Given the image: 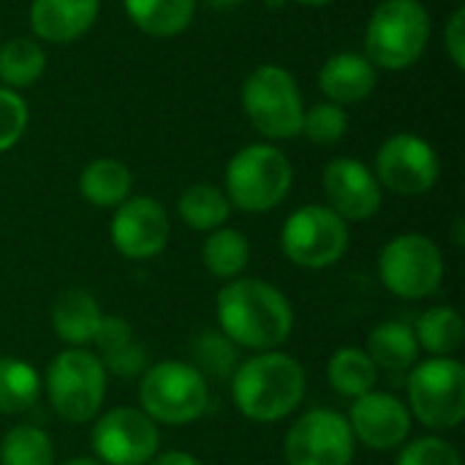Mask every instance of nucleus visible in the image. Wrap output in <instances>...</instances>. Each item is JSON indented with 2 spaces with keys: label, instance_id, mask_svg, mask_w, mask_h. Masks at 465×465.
I'll return each mask as SVG.
<instances>
[{
  "label": "nucleus",
  "instance_id": "obj_3",
  "mask_svg": "<svg viewBox=\"0 0 465 465\" xmlns=\"http://www.w3.org/2000/svg\"><path fill=\"white\" fill-rule=\"evenodd\" d=\"M430 14L420 0H384L365 30V57L376 68H411L428 49Z\"/></svg>",
  "mask_w": 465,
  "mask_h": 465
},
{
  "label": "nucleus",
  "instance_id": "obj_33",
  "mask_svg": "<svg viewBox=\"0 0 465 465\" xmlns=\"http://www.w3.org/2000/svg\"><path fill=\"white\" fill-rule=\"evenodd\" d=\"M395 465H463L460 452L441 436H422L403 444Z\"/></svg>",
  "mask_w": 465,
  "mask_h": 465
},
{
  "label": "nucleus",
  "instance_id": "obj_1",
  "mask_svg": "<svg viewBox=\"0 0 465 465\" xmlns=\"http://www.w3.org/2000/svg\"><path fill=\"white\" fill-rule=\"evenodd\" d=\"M218 330L237 346L251 351H275L294 330L289 297L259 278H234L215 297Z\"/></svg>",
  "mask_w": 465,
  "mask_h": 465
},
{
  "label": "nucleus",
  "instance_id": "obj_32",
  "mask_svg": "<svg viewBox=\"0 0 465 465\" xmlns=\"http://www.w3.org/2000/svg\"><path fill=\"white\" fill-rule=\"evenodd\" d=\"M349 131V114L332 101H322L302 114V131L316 144H335Z\"/></svg>",
  "mask_w": 465,
  "mask_h": 465
},
{
  "label": "nucleus",
  "instance_id": "obj_14",
  "mask_svg": "<svg viewBox=\"0 0 465 465\" xmlns=\"http://www.w3.org/2000/svg\"><path fill=\"white\" fill-rule=\"evenodd\" d=\"M169 215L153 196H128L114 207L109 237L120 256L144 262L158 256L169 242Z\"/></svg>",
  "mask_w": 465,
  "mask_h": 465
},
{
  "label": "nucleus",
  "instance_id": "obj_24",
  "mask_svg": "<svg viewBox=\"0 0 465 465\" xmlns=\"http://www.w3.org/2000/svg\"><path fill=\"white\" fill-rule=\"evenodd\" d=\"M202 262L213 278H221L229 283L234 278H242V272L251 262V242L242 232L221 226L207 234V240L202 245Z\"/></svg>",
  "mask_w": 465,
  "mask_h": 465
},
{
  "label": "nucleus",
  "instance_id": "obj_17",
  "mask_svg": "<svg viewBox=\"0 0 465 465\" xmlns=\"http://www.w3.org/2000/svg\"><path fill=\"white\" fill-rule=\"evenodd\" d=\"M98 8L101 0H33L30 25L44 41L71 44L93 27Z\"/></svg>",
  "mask_w": 465,
  "mask_h": 465
},
{
  "label": "nucleus",
  "instance_id": "obj_2",
  "mask_svg": "<svg viewBox=\"0 0 465 465\" xmlns=\"http://www.w3.org/2000/svg\"><path fill=\"white\" fill-rule=\"evenodd\" d=\"M232 381V401L237 411L259 425L281 422L297 411L305 398V371L283 351H259L237 365Z\"/></svg>",
  "mask_w": 465,
  "mask_h": 465
},
{
  "label": "nucleus",
  "instance_id": "obj_21",
  "mask_svg": "<svg viewBox=\"0 0 465 465\" xmlns=\"http://www.w3.org/2000/svg\"><path fill=\"white\" fill-rule=\"evenodd\" d=\"M365 354L373 360L379 371L406 373L420 362V343L414 327L406 322H381L368 335Z\"/></svg>",
  "mask_w": 465,
  "mask_h": 465
},
{
  "label": "nucleus",
  "instance_id": "obj_9",
  "mask_svg": "<svg viewBox=\"0 0 465 465\" xmlns=\"http://www.w3.org/2000/svg\"><path fill=\"white\" fill-rule=\"evenodd\" d=\"M349 248V226L327 204H305L294 210L281 229L283 256L302 270H327L343 259Z\"/></svg>",
  "mask_w": 465,
  "mask_h": 465
},
{
  "label": "nucleus",
  "instance_id": "obj_22",
  "mask_svg": "<svg viewBox=\"0 0 465 465\" xmlns=\"http://www.w3.org/2000/svg\"><path fill=\"white\" fill-rule=\"evenodd\" d=\"M123 5L128 19L155 38L180 35L196 14V0H123Z\"/></svg>",
  "mask_w": 465,
  "mask_h": 465
},
{
  "label": "nucleus",
  "instance_id": "obj_8",
  "mask_svg": "<svg viewBox=\"0 0 465 465\" xmlns=\"http://www.w3.org/2000/svg\"><path fill=\"white\" fill-rule=\"evenodd\" d=\"M242 112L267 139H292L302 131V95L297 79L275 65H259L242 84Z\"/></svg>",
  "mask_w": 465,
  "mask_h": 465
},
{
  "label": "nucleus",
  "instance_id": "obj_20",
  "mask_svg": "<svg viewBox=\"0 0 465 465\" xmlns=\"http://www.w3.org/2000/svg\"><path fill=\"white\" fill-rule=\"evenodd\" d=\"M101 319V305L87 289H65L52 305V327L57 338L71 349H84L93 343Z\"/></svg>",
  "mask_w": 465,
  "mask_h": 465
},
{
  "label": "nucleus",
  "instance_id": "obj_23",
  "mask_svg": "<svg viewBox=\"0 0 465 465\" xmlns=\"http://www.w3.org/2000/svg\"><path fill=\"white\" fill-rule=\"evenodd\" d=\"M134 177L131 169L117 158H98L90 161L79 174L82 196L95 207H117L131 196Z\"/></svg>",
  "mask_w": 465,
  "mask_h": 465
},
{
  "label": "nucleus",
  "instance_id": "obj_11",
  "mask_svg": "<svg viewBox=\"0 0 465 465\" xmlns=\"http://www.w3.org/2000/svg\"><path fill=\"white\" fill-rule=\"evenodd\" d=\"M354 450L349 420L332 409L305 411L283 436L286 465H351Z\"/></svg>",
  "mask_w": 465,
  "mask_h": 465
},
{
  "label": "nucleus",
  "instance_id": "obj_28",
  "mask_svg": "<svg viewBox=\"0 0 465 465\" xmlns=\"http://www.w3.org/2000/svg\"><path fill=\"white\" fill-rule=\"evenodd\" d=\"M38 371L19 357H0V414L16 417L30 411L41 395Z\"/></svg>",
  "mask_w": 465,
  "mask_h": 465
},
{
  "label": "nucleus",
  "instance_id": "obj_16",
  "mask_svg": "<svg viewBox=\"0 0 465 465\" xmlns=\"http://www.w3.org/2000/svg\"><path fill=\"white\" fill-rule=\"evenodd\" d=\"M327 207L343 221H371L381 210V185L376 174L354 158H335L322 174Z\"/></svg>",
  "mask_w": 465,
  "mask_h": 465
},
{
  "label": "nucleus",
  "instance_id": "obj_37",
  "mask_svg": "<svg viewBox=\"0 0 465 465\" xmlns=\"http://www.w3.org/2000/svg\"><path fill=\"white\" fill-rule=\"evenodd\" d=\"M213 8H234V5H240V0H207Z\"/></svg>",
  "mask_w": 465,
  "mask_h": 465
},
{
  "label": "nucleus",
  "instance_id": "obj_4",
  "mask_svg": "<svg viewBox=\"0 0 465 465\" xmlns=\"http://www.w3.org/2000/svg\"><path fill=\"white\" fill-rule=\"evenodd\" d=\"M142 411L155 425H191L210 406V381L183 360H163L142 373Z\"/></svg>",
  "mask_w": 465,
  "mask_h": 465
},
{
  "label": "nucleus",
  "instance_id": "obj_36",
  "mask_svg": "<svg viewBox=\"0 0 465 465\" xmlns=\"http://www.w3.org/2000/svg\"><path fill=\"white\" fill-rule=\"evenodd\" d=\"M147 465H202L191 452H180V450H172V452H161L155 455Z\"/></svg>",
  "mask_w": 465,
  "mask_h": 465
},
{
  "label": "nucleus",
  "instance_id": "obj_39",
  "mask_svg": "<svg viewBox=\"0 0 465 465\" xmlns=\"http://www.w3.org/2000/svg\"><path fill=\"white\" fill-rule=\"evenodd\" d=\"M294 3H302V5H327L332 0H294Z\"/></svg>",
  "mask_w": 465,
  "mask_h": 465
},
{
  "label": "nucleus",
  "instance_id": "obj_34",
  "mask_svg": "<svg viewBox=\"0 0 465 465\" xmlns=\"http://www.w3.org/2000/svg\"><path fill=\"white\" fill-rule=\"evenodd\" d=\"M27 128V104L16 90L0 87V153L11 150Z\"/></svg>",
  "mask_w": 465,
  "mask_h": 465
},
{
  "label": "nucleus",
  "instance_id": "obj_6",
  "mask_svg": "<svg viewBox=\"0 0 465 465\" xmlns=\"http://www.w3.org/2000/svg\"><path fill=\"white\" fill-rule=\"evenodd\" d=\"M292 163L272 144H248L226 166V199L242 213H270L292 191Z\"/></svg>",
  "mask_w": 465,
  "mask_h": 465
},
{
  "label": "nucleus",
  "instance_id": "obj_15",
  "mask_svg": "<svg viewBox=\"0 0 465 465\" xmlns=\"http://www.w3.org/2000/svg\"><path fill=\"white\" fill-rule=\"evenodd\" d=\"M346 420L354 433V441L376 452L398 450L401 444H406L411 433L409 406L401 398L390 392H379V390H371L354 398Z\"/></svg>",
  "mask_w": 465,
  "mask_h": 465
},
{
  "label": "nucleus",
  "instance_id": "obj_19",
  "mask_svg": "<svg viewBox=\"0 0 465 465\" xmlns=\"http://www.w3.org/2000/svg\"><path fill=\"white\" fill-rule=\"evenodd\" d=\"M93 343L106 373H114L120 379H136L147 371V351L134 341V327L125 319L104 316Z\"/></svg>",
  "mask_w": 465,
  "mask_h": 465
},
{
  "label": "nucleus",
  "instance_id": "obj_27",
  "mask_svg": "<svg viewBox=\"0 0 465 465\" xmlns=\"http://www.w3.org/2000/svg\"><path fill=\"white\" fill-rule=\"evenodd\" d=\"M177 215L193 229V232H215L221 229L232 215V202L218 185L196 183L183 191L177 202Z\"/></svg>",
  "mask_w": 465,
  "mask_h": 465
},
{
  "label": "nucleus",
  "instance_id": "obj_29",
  "mask_svg": "<svg viewBox=\"0 0 465 465\" xmlns=\"http://www.w3.org/2000/svg\"><path fill=\"white\" fill-rule=\"evenodd\" d=\"M193 368L207 381H229L240 365V349L221 332V330H204L191 343Z\"/></svg>",
  "mask_w": 465,
  "mask_h": 465
},
{
  "label": "nucleus",
  "instance_id": "obj_10",
  "mask_svg": "<svg viewBox=\"0 0 465 465\" xmlns=\"http://www.w3.org/2000/svg\"><path fill=\"white\" fill-rule=\"evenodd\" d=\"M381 283L401 300H425L444 283L441 248L417 232L392 237L379 256Z\"/></svg>",
  "mask_w": 465,
  "mask_h": 465
},
{
  "label": "nucleus",
  "instance_id": "obj_18",
  "mask_svg": "<svg viewBox=\"0 0 465 465\" xmlns=\"http://www.w3.org/2000/svg\"><path fill=\"white\" fill-rule=\"evenodd\" d=\"M376 79H379L376 65L365 54H357V52L332 54L319 71L322 93L338 106L360 104L362 98H368L376 87Z\"/></svg>",
  "mask_w": 465,
  "mask_h": 465
},
{
  "label": "nucleus",
  "instance_id": "obj_12",
  "mask_svg": "<svg viewBox=\"0 0 465 465\" xmlns=\"http://www.w3.org/2000/svg\"><path fill=\"white\" fill-rule=\"evenodd\" d=\"M93 452L104 465H147L158 455L161 430L142 409H112L93 428Z\"/></svg>",
  "mask_w": 465,
  "mask_h": 465
},
{
  "label": "nucleus",
  "instance_id": "obj_13",
  "mask_svg": "<svg viewBox=\"0 0 465 465\" xmlns=\"http://www.w3.org/2000/svg\"><path fill=\"white\" fill-rule=\"evenodd\" d=\"M439 155L430 142L414 134L390 136L376 153V180L401 196H422L439 183Z\"/></svg>",
  "mask_w": 465,
  "mask_h": 465
},
{
  "label": "nucleus",
  "instance_id": "obj_38",
  "mask_svg": "<svg viewBox=\"0 0 465 465\" xmlns=\"http://www.w3.org/2000/svg\"><path fill=\"white\" fill-rule=\"evenodd\" d=\"M63 465H104L101 460H95V458H74V460H65Z\"/></svg>",
  "mask_w": 465,
  "mask_h": 465
},
{
  "label": "nucleus",
  "instance_id": "obj_7",
  "mask_svg": "<svg viewBox=\"0 0 465 465\" xmlns=\"http://www.w3.org/2000/svg\"><path fill=\"white\" fill-rule=\"evenodd\" d=\"M411 420L430 430H455L465 420V368L452 357L417 362L406 379Z\"/></svg>",
  "mask_w": 465,
  "mask_h": 465
},
{
  "label": "nucleus",
  "instance_id": "obj_26",
  "mask_svg": "<svg viewBox=\"0 0 465 465\" xmlns=\"http://www.w3.org/2000/svg\"><path fill=\"white\" fill-rule=\"evenodd\" d=\"M420 349L433 357H452L465 341L463 316L452 305L428 308L414 327Z\"/></svg>",
  "mask_w": 465,
  "mask_h": 465
},
{
  "label": "nucleus",
  "instance_id": "obj_35",
  "mask_svg": "<svg viewBox=\"0 0 465 465\" xmlns=\"http://www.w3.org/2000/svg\"><path fill=\"white\" fill-rule=\"evenodd\" d=\"M444 38H447V52L455 63V68H465V8H458L444 30Z\"/></svg>",
  "mask_w": 465,
  "mask_h": 465
},
{
  "label": "nucleus",
  "instance_id": "obj_31",
  "mask_svg": "<svg viewBox=\"0 0 465 465\" xmlns=\"http://www.w3.org/2000/svg\"><path fill=\"white\" fill-rule=\"evenodd\" d=\"M0 465H54V447L46 430L16 425L0 441Z\"/></svg>",
  "mask_w": 465,
  "mask_h": 465
},
{
  "label": "nucleus",
  "instance_id": "obj_25",
  "mask_svg": "<svg viewBox=\"0 0 465 465\" xmlns=\"http://www.w3.org/2000/svg\"><path fill=\"white\" fill-rule=\"evenodd\" d=\"M376 381H379V368L365 354V349L343 346L327 362V384L343 398L354 401V398L376 390Z\"/></svg>",
  "mask_w": 465,
  "mask_h": 465
},
{
  "label": "nucleus",
  "instance_id": "obj_5",
  "mask_svg": "<svg viewBox=\"0 0 465 465\" xmlns=\"http://www.w3.org/2000/svg\"><path fill=\"white\" fill-rule=\"evenodd\" d=\"M52 411L71 425H84L95 420L106 398V371L101 360L87 349L60 351L41 381Z\"/></svg>",
  "mask_w": 465,
  "mask_h": 465
},
{
  "label": "nucleus",
  "instance_id": "obj_30",
  "mask_svg": "<svg viewBox=\"0 0 465 465\" xmlns=\"http://www.w3.org/2000/svg\"><path fill=\"white\" fill-rule=\"evenodd\" d=\"M46 68L44 49L30 38H11L0 46V79L8 90L30 87Z\"/></svg>",
  "mask_w": 465,
  "mask_h": 465
}]
</instances>
